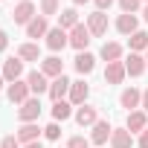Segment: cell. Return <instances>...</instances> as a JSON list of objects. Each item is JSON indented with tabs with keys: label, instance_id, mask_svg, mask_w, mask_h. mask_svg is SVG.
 Masks as SVG:
<instances>
[{
	"label": "cell",
	"instance_id": "cell-28",
	"mask_svg": "<svg viewBox=\"0 0 148 148\" xmlns=\"http://www.w3.org/2000/svg\"><path fill=\"white\" fill-rule=\"evenodd\" d=\"M41 15H44V18L58 15V0H41Z\"/></svg>",
	"mask_w": 148,
	"mask_h": 148
},
{
	"label": "cell",
	"instance_id": "cell-30",
	"mask_svg": "<svg viewBox=\"0 0 148 148\" xmlns=\"http://www.w3.org/2000/svg\"><path fill=\"white\" fill-rule=\"evenodd\" d=\"M44 136H47V139H58V136H61V125H58V122H49V125L44 128Z\"/></svg>",
	"mask_w": 148,
	"mask_h": 148
},
{
	"label": "cell",
	"instance_id": "cell-32",
	"mask_svg": "<svg viewBox=\"0 0 148 148\" xmlns=\"http://www.w3.org/2000/svg\"><path fill=\"white\" fill-rule=\"evenodd\" d=\"M0 148H23L18 136H3V142H0Z\"/></svg>",
	"mask_w": 148,
	"mask_h": 148
},
{
	"label": "cell",
	"instance_id": "cell-38",
	"mask_svg": "<svg viewBox=\"0 0 148 148\" xmlns=\"http://www.w3.org/2000/svg\"><path fill=\"white\" fill-rule=\"evenodd\" d=\"M142 18H145V21H148V3H145V9H142Z\"/></svg>",
	"mask_w": 148,
	"mask_h": 148
},
{
	"label": "cell",
	"instance_id": "cell-37",
	"mask_svg": "<svg viewBox=\"0 0 148 148\" xmlns=\"http://www.w3.org/2000/svg\"><path fill=\"white\" fill-rule=\"evenodd\" d=\"M23 148H41V142H26Z\"/></svg>",
	"mask_w": 148,
	"mask_h": 148
},
{
	"label": "cell",
	"instance_id": "cell-24",
	"mask_svg": "<svg viewBox=\"0 0 148 148\" xmlns=\"http://www.w3.org/2000/svg\"><path fill=\"white\" fill-rule=\"evenodd\" d=\"M18 58L21 61H41V47L38 44H21L18 47Z\"/></svg>",
	"mask_w": 148,
	"mask_h": 148
},
{
	"label": "cell",
	"instance_id": "cell-14",
	"mask_svg": "<svg viewBox=\"0 0 148 148\" xmlns=\"http://www.w3.org/2000/svg\"><path fill=\"white\" fill-rule=\"evenodd\" d=\"M125 128H128L131 134H142V131L148 128V116H145V110H131V113H128Z\"/></svg>",
	"mask_w": 148,
	"mask_h": 148
},
{
	"label": "cell",
	"instance_id": "cell-8",
	"mask_svg": "<svg viewBox=\"0 0 148 148\" xmlns=\"http://www.w3.org/2000/svg\"><path fill=\"white\" fill-rule=\"evenodd\" d=\"M67 44H70V32H64L61 26H55V29H49V32H47V47H49L52 52L64 49Z\"/></svg>",
	"mask_w": 148,
	"mask_h": 148
},
{
	"label": "cell",
	"instance_id": "cell-17",
	"mask_svg": "<svg viewBox=\"0 0 148 148\" xmlns=\"http://www.w3.org/2000/svg\"><path fill=\"white\" fill-rule=\"evenodd\" d=\"M110 134H113L110 122H108V119H99V122L93 125V134H90V142L102 145V142H108V139H110Z\"/></svg>",
	"mask_w": 148,
	"mask_h": 148
},
{
	"label": "cell",
	"instance_id": "cell-33",
	"mask_svg": "<svg viewBox=\"0 0 148 148\" xmlns=\"http://www.w3.org/2000/svg\"><path fill=\"white\" fill-rule=\"evenodd\" d=\"M93 3H96V9H99V12H105V9H110V6L116 3V0H93Z\"/></svg>",
	"mask_w": 148,
	"mask_h": 148
},
{
	"label": "cell",
	"instance_id": "cell-29",
	"mask_svg": "<svg viewBox=\"0 0 148 148\" xmlns=\"http://www.w3.org/2000/svg\"><path fill=\"white\" fill-rule=\"evenodd\" d=\"M116 3H119V9H122L125 15H134V12L139 9V3H142V0H116Z\"/></svg>",
	"mask_w": 148,
	"mask_h": 148
},
{
	"label": "cell",
	"instance_id": "cell-18",
	"mask_svg": "<svg viewBox=\"0 0 148 148\" xmlns=\"http://www.w3.org/2000/svg\"><path fill=\"white\" fill-rule=\"evenodd\" d=\"M145 67H148V64H145V58H142L139 52H131V55H128V61H125L128 76H134V79H136V76H142V73H145Z\"/></svg>",
	"mask_w": 148,
	"mask_h": 148
},
{
	"label": "cell",
	"instance_id": "cell-1",
	"mask_svg": "<svg viewBox=\"0 0 148 148\" xmlns=\"http://www.w3.org/2000/svg\"><path fill=\"white\" fill-rule=\"evenodd\" d=\"M29 82H23V79H18V82H12L9 87H6V96H9V102L12 105H23L26 99H29Z\"/></svg>",
	"mask_w": 148,
	"mask_h": 148
},
{
	"label": "cell",
	"instance_id": "cell-20",
	"mask_svg": "<svg viewBox=\"0 0 148 148\" xmlns=\"http://www.w3.org/2000/svg\"><path fill=\"white\" fill-rule=\"evenodd\" d=\"M110 145H113V148H131V145H134L131 131H128V128H113V134H110Z\"/></svg>",
	"mask_w": 148,
	"mask_h": 148
},
{
	"label": "cell",
	"instance_id": "cell-3",
	"mask_svg": "<svg viewBox=\"0 0 148 148\" xmlns=\"http://www.w3.org/2000/svg\"><path fill=\"white\" fill-rule=\"evenodd\" d=\"M90 29L84 26V23H79L76 29H70V47L73 49H79V52H87V44H90Z\"/></svg>",
	"mask_w": 148,
	"mask_h": 148
},
{
	"label": "cell",
	"instance_id": "cell-39",
	"mask_svg": "<svg viewBox=\"0 0 148 148\" xmlns=\"http://www.w3.org/2000/svg\"><path fill=\"white\" fill-rule=\"evenodd\" d=\"M3 84H6V79H3V73H0V90H3Z\"/></svg>",
	"mask_w": 148,
	"mask_h": 148
},
{
	"label": "cell",
	"instance_id": "cell-2",
	"mask_svg": "<svg viewBox=\"0 0 148 148\" xmlns=\"http://www.w3.org/2000/svg\"><path fill=\"white\" fill-rule=\"evenodd\" d=\"M38 116H41V99H38V96L32 99V96H29V99L18 108V119H21V122H38Z\"/></svg>",
	"mask_w": 148,
	"mask_h": 148
},
{
	"label": "cell",
	"instance_id": "cell-12",
	"mask_svg": "<svg viewBox=\"0 0 148 148\" xmlns=\"http://www.w3.org/2000/svg\"><path fill=\"white\" fill-rule=\"evenodd\" d=\"M87 96H90V84L87 82H73L70 87V105H87Z\"/></svg>",
	"mask_w": 148,
	"mask_h": 148
},
{
	"label": "cell",
	"instance_id": "cell-4",
	"mask_svg": "<svg viewBox=\"0 0 148 148\" xmlns=\"http://www.w3.org/2000/svg\"><path fill=\"white\" fill-rule=\"evenodd\" d=\"M35 18H38V15H35L32 0H23V3H18V6H15V12H12V21H15V23H21V26H29Z\"/></svg>",
	"mask_w": 148,
	"mask_h": 148
},
{
	"label": "cell",
	"instance_id": "cell-11",
	"mask_svg": "<svg viewBox=\"0 0 148 148\" xmlns=\"http://www.w3.org/2000/svg\"><path fill=\"white\" fill-rule=\"evenodd\" d=\"M76 122H79L82 128H93V125L99 122V110H96L93 105H82V108L76 110Z\"/></svg>",
	"mask_w": 148,
	"mask_h": 148
},
{
	"label": "cell",
	"instance_id": "cell-9",
	"mask_svg": "<svg viewBox=\"0 0 148 148\" xmlns=\"http://www.w3.org/2000/svg\"><path fill=\"white\" fill-rule=\"evenodd\" d=\"M119 105L131 113V110H136V108L142 105V93H139L136 87H125V90L119 93Z\"/></svg>",
	"mask_w": 148,
	"mask_h": 148
},
{
	"label": "cell",
	"instance_id": "cell-10",
	"mask_svg": "<svg viewBox=\"0 0 148 148\" xmlns=\"http://www.w3.org/2000/svg\"><path fill=\"white\" fill-rule=\"evenodd\" d=\"M41 73L47 79H58V76H64V61L58 55H49V58L41 61Z\"/></svg>",
	"mask_w": 148,
	"mask_h": 148
},
{
	"label": "cell",
	"instance_id": "cell-35",
	"mask_svg": "<svg viewBox=\"0 0 148 148\" xmlns=\"http://www.w3.org/2000/svg\"><path fill=\"white\" fill-rule=\"evenodd\" d=\"M139 148H148V128L139 134Z\"/></svg>",
	"mask_w": 148,
	"mask_h": 148
},
{
	"label": "cell",
	"instance_id": "cell-43",
	"mask_svg": "<svg viewBox=\"0 0 148 148\" xmlns=\"http://www.w3.org/2000/svg\"><path fill=\"white\" fill-rule=\"evenodd\" d=\"M21 3H23V0H21Z\"/></svg>",
	"mask_w": 148,
	"mask_h": 148
},
{
	"label": "cell",
	"instance_id": "cell-31",
	"mask_svg": "<svg viewBox=\"0 0 148 148\" xmlns=\"http://www.w3.org/2000/svg\"><path fill=\"white\" fill-rule=\"evenodd\" d=\"M67 148H90V142H87L84 136H70V142H67Z\"/></svg>",
	"mask_w": 148,
	"mask_h": 148
},
{
	"label": "cell",
	"instance_id": "cell-16",
	"mask_svg": "<svg viewBox=\"0 0 148 148\" xmlns=\"http://www.w3.org/2000/svg\"><path fill=\"white\" fill-rule=\"evenodd\" d=\"M41 131H44V128H38L35 122H23V125L18 128V139H21V145H26V142H38Z\"/></svg>",
	"mask_w": 148,
	"mask_h": 148
},
{
	"label": "cell",
	"instance_id": "cell-25",
	"mask_svg": "<svg viewBox=\"0 0 148 148\" xmlns=\"http://www.w3.org/2000/svg\"><path fill=\"white\" fill-rule=\"evenodd\" d=\"M70 116H73L70 102H55V105H52V122H67Z\"/></svg>",
	"mask_w": 148,
	"mask_h": 148
},
{
	"label": "cell",
	"instance_id": "cell-41",
	"mask_svg": "<svg viewBox=\"0 0 148 148\" xmlns=\"http://www.w3.org/2000/svg\"><path fill=\"white\" fill-rule=\"evenodd\" d=\"M145 64H148V49H145Z\"/></svg>",
	"mask_w": 148,
	"mask_h": 148
},
{
	"label": "cell",
	"instance_id": "cell-34",
	"mask_svg": "<svg viewBox=\"0 0 148 148\" xmlns=\"http://www.w3.org/2000/svg\"><path fill=\"white\" fill-rule=\"evenodd\" d=\"M6 47H9V35H6V32H3V29H0V52H3V49H6Z\"/></svg>",
	"mask_w": 148,
	"mask_h": 148
},
{
	"label": "cell",
	"instance_id": "cell-27",
	"mask_svg": "<svg viewBox=\"0 0 148 148\" xmlns=\"http://www.w3.org/2000/svg\"><path fill=\"white\" fill-rule=\"evenodd\" d=\"M142 49H148V32L136 29L131 35V52H142Z\"/></svg>",
	"mask_w": 148,
	"mask_h": 148
},
{
	"label": "cell",
	"instance_id": "cell-5",
	"mask_svg": "<svg viewBox=\"0 0 148 148\" xmlns=\"http://www.w3.org/2000/svg\"><path fill=\"white\" fill-rule=\"evenodd\" d=\"M70 87H73V82H70L67 76L52 79V82H49V99H52V102H64V96H70Z\"/></svg>",
	"mask_w": 148,
	"mask_h": 148
},
{
	"label": "cell",
	"instance_id": "cell-19",
	"mask_svg": "<svg viewBox=\"0 0 148 148\" xmlns=\"http://www.w3.org/2000/svg\"><path fill=\"white\" fill-rule=\"evenodd\" d=\"M116 29H119L122 35H134V32L139 29V21H136V15H125V12H122V15L116 18Z\"/></svg>",
	"mask_w": 148,
	"mask_h": 148
},
{
	"label": "cell",
	"instance_id": "cell-15",
	"mask_svg": "<svg viewBox=\"0 0 148 148\" xmlns=\"http://www.w3.org/2000/svg\"><path fill=\"white\" fill-rule=\"evenodd\" d=\"M23 76V61L21 58H6V64H3V79L12 84V82H18Z\"/></svg>",
	"mask_w": 148,
	"mask_h": 148
},
{
	"label": "cell",
	"instance_id": "cell-22",
	"mask_svg": "<svg viewBox=\"0 0 148 148\" xmlns=\"http://www.w3.org/2000/svg\"><path fill=\"white\" fill-rule=\"evenodd\" d=\"M58 26H61L64 32H70V29H76V26H79V12L73 9V6H70V9H64V12L58 15Z\"/></svg>",
	"mask_w": 148,
	"mask_h": 148
},
{
	"label": "cell",
	"instance_id": "cell-26",
	"mask_svg": "<svg viewBox=\"0 0 148 148\" xmlns=\"http://www.w3.org/2000/svg\"><path fill=\"white\" fill-rule=\"evenodd\" d=\"M102 58H105L108 64H110V61H119V58H122V44H113V41L105 44V47H102Z\"/></svg>",
	"mask_w": 148,
	"mask_h": 148
},
{
	"label": "cell",
	"instance_id": "cell-42",
	"mask_svg": "<svg viewBox=\"0 0 148 148\" xmlns=\"http://www.w3.org/2000/svg\"><path fill=\"white\" fill-rule=\"evenodd\" d=\"M145 3H148V0H145Z\"/></svg>",
	"mask_w": 148,
	"mask_h": 148
},
{
	"label": "cell",
	"instance_id": "cell-13",
	"mask_svg": "<svg viewBox=\"0 0 148 148\" xmlns=\"http://www.w3.org/2000/svg\"><path fill=\"white\" fill-rule=\"evenodd\" d=\"M26 82H29V90L35 93V96H41V93H49V82H47V76L41 70H32L29 76H26Z\"/></svg>",
	"mask_w": 148,
	"mask_h": 148
},
{
	"label": "cell",
	"instance_id": "cell-21",
	"mask_svg": "<svg viewBox=\"0 0 148 148\" xmlns=\"http://www.w3.org/2000/svg\"><path fill=\"white\" fill-rule=\"evenodd\" d=\"M47 32H49V23H47L44 15H38V18L26 26V35H29V38H47Z\"/></svg>",
	"mask_w": 148,
	"mask_h": 148
},
{
	"label": "cell",
	"instance_id": "cell-23",
	"mask_svg": "<svg viewBox=\"0 0 148 148\" xmlns=\"http://www.w3.org/2000/svg\"><path fill=\"white\" fill-rule=\"evenodd\" d=\"M76 70L82 73V76H90V73L96 70V58H93L90 52H79V55H76Z\"/></svg>",
	"mask_w": 148,
	"mask_h": 148
},
{
	"label": "cell",
	"instance_id": "cell-40",
	"mask_svg": "<svg viewBox=\"0 0 148 148\" xmlns=\"http://www.w3.org/2000/svg\"><path fill=\"white\" fill-rule=\"evenodd\" d=\"M73 3H76V6H82V3H87V0H73Z\"/></svg>",
	"mask_w": 148,
	"mask_h": 148
},
{
	"label": "cell",
	"instance_id": "cell-36",
	"mask_svg": "<svg viewBox=\"0 0 148 148\" xmlns=\"http://www.w3.org/2000/svg\"><path fill=\"white\" fill-rule=\"evenodd\" d=\"M142 110L148 113V90H142Z\"/></svg>",
	"mask_w": 148,
	"mask_h": 148
},
{
	"label": "cell",
	"instance_id": "cell-6",
	"mask_svg": "<svg viewBox=\"0 0 148 148\" xmlns=\"http://www.w3.org/2000/svg\"><path fill=\"white\" fill-rule=\"evenodd\" d=\"M87 29H90V35L93 38H102L105 32H108V15L105 12H93V15H87Z\"/></svg>",
	"mask_w": 148,
	"mask_h": 148
},
{
	"label": "cell",
	"instance_id": "cell-7",
	"mask_svg": "<svg viewBox=\"0 0 148 148\" xmlns=\"http://www.w3.org/2000/svg\"><path fill=\"white\" fill-rule=\"evenodd\" d=\"M128 76V70H125V61H110L105 67V82L108 84H122Z\"/></svg>",
	"mask_w": 148,
	"mask_h": 148
}]
</instances>
